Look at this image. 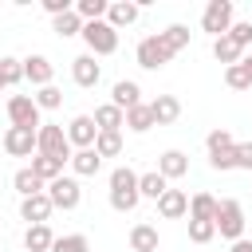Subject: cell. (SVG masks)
Returning <instances> with one entry per match:
<instances>
[{"label": "cell", "instance_id": "cell-7", "mask_svg": "<svg viewBox=\"0 0 252 252\" xmlns=\"http://www.w3.org/2000/svg\"><path fill=\"white\" fill-rule=\"evenodd\" d=\"M134 59H138V67H142V71H161L173 55H169V47L161 43V35H146V39H138Z\"/></svg>", "mask_w": 252, "mask_h": 252}, {"label": "cell", "instance_id": "cell-42", "mask_svg": "<svg viewBox=\"0 0 252 252\" xmlns=\"http://www.w3.org/2000/svg\"><path fill=\"white\" fill-rule=\"evenodd\" d=\"M236 169H252V142H236Z\"/></svg>", "mask_w": 252, "mask_h": 252}, {"label": "cell", "instance_id": "cell-22", "mask_svg": "<svg viewBox=\"0 0 252 252\" xmlns=\"http://www.w3.org/2000/svg\"><path fill=\"white\" fill-rule=\"evenodd\" d=\"M63 165H67V161H59V158H47V154H35L28 169H32V173H35V177H39L43 185H51L55 177H63Z\"/></svg>", "mask_w": 252, "mask_h": 252}, {"label": "cell", "instance_id": "cell-4", "mask_svg": "<svg viewBox=\"0 0 252 252\" xmlns=\"http://www.w3.org/2000/svg\"><path fill=\"white\" fill-rule=\"evenodd\" d=\"M35 154H47V158H59V161H71V142H67V130L55 126V122H43L35 130Z\"/></svg>", "mask_w": 252, "mask_h": 252}, {"label": "cell", "instance_id": "cell-29", "mask_svg": "<svg viewBox=\"0 0 252 252\" xmlns=\"http://www.w3.org/2000/svg\"><path fill=\"white\" fill-rule=\"evenodd\" d=\"M213 59H217V63H224V67H232V63H240V59H244V51H240L228 35H220V39H213Z\"/></svg>", "mask_w": 252, "mask_h": 252}, {"label": "cell", "instance_id": "cell-40", "mask_svg": "<svg viewBox=\"0 0 252 252\" xmlns=\"http://www.w3.org/2000/svg\"><path fill=\"white\" fill-rule=\"evenodd\" d=\"M205 146H209V154H213V150H228V146H236V138H232V134H228L224 126H217V130H209Z\"/></svg>", "mask_w": 252, "mask_h": 252}, {"label": "cell", "instance_id": "cell-36", "mask_svg": "<svg viewBox=\"0 0 252 252\" xmlns=\"http://www.w3.org/2000/svg\"><path fill=\"white\" fill-rule=\"evenodd\" d=\"M209 165H213L217 173L236 169V146H228V150H213V154H209Z\"/></svg>", "mask_w": 252, "mask_h": 252}, {"label": "cell", "instance_id": "cell-34", "mask_svg": "<svg viewBox=\"0 0 252 252\" xmlns=\"http://www.w3.org/2000/svg\"><path fill=\"white\" fill-rule=\"evenodd\" d=\"M32 98H35V106H39V110H55V106H63V91H59L55 83L39 87V91H35Z\"/></svg>", "mask_w": 252, "mask_h": 252}, {"label": "cell", "instance_id": "cell-16", "mask_svg": "<svg viewBox=\"0 0 252 252\" xmlns=\"http://www.w3.org/2000/svg\"><path fill=\"white\" fill-rule=\"evenodd\" d=\"M150 114H154V126H169L181 118V98L177 94H158L150 102Z\"/></svg>", "mask_w": 252, "mask_h": 252}, {"label": "cell", "instance_id": "cell-2", "mask_svg": "<svg viewBox=\"0 0 252 252\" xmlns=\"http://www.w3.org/2000/svg\"><path fill=\"white\" fill-rule=\"evenodd\" d=\"M213 224H217V232H220L228 244H236V240L244 236V228H248L244 205H240L236 197H224V201H217V217H213Z\"/></svg>", "mask_w": 252, "mask_h": 252}, {"label": "cell", "instance_id": "cell-5", "mask_svg": "<svg viewBox=\"0 0 252 252\" xmlns=\"http://www.w3.org/2000/svg\"><path fill=\"white\" fill-rule=\"evenodd\" d=\"M83 43H87V51L94 59L98 55H114L118 51V32L106 20H91V24H83Z\"/></svg>", "mask_w": 252, "mask_h": 252}, {"label": "cell", "instance_id": "cell-38", "mask_svg": "<svg viewBox=\"0 0 252 252\" xmlns=\"http://www.w3.org/2000/svg\"><path fill=\"white\" fill-rule=\"evenodd\" d=\"M0 75H4L8 87H16V83L24 79V63H20L16 55H4V59H0Z\"/></svg>", "mask_w": 252, "mask_h": 252}, {"label": "cell", "instance_id": "cell-23", "mask_svg": "<svg viewBox=\"0 0 252 252\" xmlns=\"http://www.w3.org/2000/svg\"><path fill=\"white\" fill-rule=\"evenodd\" d=\"M51 244H55L51 224H28V232H24V248L28 252H51Z\"/></svg>", "mask_w": 252, "mask_h": 252}, {"label": "cell", "instance_id": "cell-17", "mask_svg": "<svg viewBox=\"0 0 252 252\" xmlns=\"http://www.w3.org/2000/svg\"><path fill=\"white\" fill-rule=\"evenodd\" d=\"M94 126H98V134H122V126H126V114L114 106V102H102V106H94Z\"/></svg>", "mask_w": 252, "mask_h": 252}, {"label": "cell", "instance_id": "cell-9", "mask_svg": "<svg viewBox=\"0 0 252 252\" xmlns=\"http://www.w3.org/2000/svg\"><path fill=\"white\" fill-rule=\"evenodd\" d=\"M4 154H8V158H35V130H28V126H8V130H4Z\"/></svg>", "mask_w": 252, "mask_h": 252}, {"label": "cell", "instance_id": "cell-20", "mask_svg": "<svg viewBox=\"0 0 252 252\" xmlns=\"http://www.w3.org/2000/svg\"><path fill=\"white\" fill-rule=\"evenodd\" d=\"M130 252H158V228L150 220H138L130 228Z\"/></svg>", "mask_w": 252, "mask_h": 252}, {"label": "cell", "instance_id": "cell-1", "mask_svg": "<svg viewBox=\"0 0 252 252\" xmlns=\"http://www.w3.org/2000/svg\"><path fill=\"white\" fill-rule=\"evenodd\" d=\"M138 173L130 165H118L110 169V209L114 213H134L138 209Z\"/></svg>", "mask_w": 252, "mask_h": 252}, {"label": "cell", "instance_id": "cell-37", "mask_svg": "<svg viewBox=\"0 0 252 252\" xmlns=\"http://www.w3.org/2000/svg\"><path fill=\"white\" fill-rule=\"evenodd\" d=\"M217 236V224L213 220H189V240L193 244H209Z\"/></svg>", "mask_w": 252, "mask_h": 252}, {"label": "cell", "instance_id": "cell-31", "mask_svg": "<svg viewBox=\"0 0 252 252\" xmlns=\"http://www.w3.org/2000/svg\"><path fill=\"white\" fill-rule=\"evenodd\" d=\"M106 8H110V0H75V12H79L83 24H91V20H106Z\"/></svg>", "mask_w": 252, "mask_h": 252}, {"label": "cell", "instance_id": "cell-45", "mask_svg": "<svg viewBox=\"0 0 252 252\" xmlns=\"http://www.w3.org/2000/svg\"><path fill=\"white\" fill-rule=\"evenodd\" d=\"M0 91H8V83H4V75H0Z\"/></svg>", "mask_w": 252, "mask_h": 252}, {"label": "cell", "instance_id": "cell-21", "mask_svg": "<svg viewBox=\"0 0 252 252\" xmlns=\"http://www.w3.org/2000/svg\"><path fill=\"white\" fill-rule=\"evenodd\" d=\"M67 165L75 169V177H94V173L102 169V158H98V154H94V146H91V150H75Z\"/></svg>", "mask_w": 252, "mask_h": 252}, {"label": "cell", "instance_id": "cell-39", "mask_svg": "<svg viewBox=\"0 0 252 252\" xmlns=\"http://www.w3.org/2000/svg\"><path fill=\"white\" fill-rule=\"evenodd\" d=\"M228 39H232L240 51H248V47H252V24H248V20H236V24L228 28Z\"/></svg>", "mask_w": 252, "mask_h": 252}, {"label": "cell", "instance_id": "cell-44", "mask_svg": "<svg viewBox=\"0 0 252 252\" xmlns=\"http://www.w3.org/2000/svg\"><path fill=\"white\" fill-rule=\"evenodd\" d=\"M244 67H248V71H252V47H248V55H244Z\"/></svg>", "mask_w": 252, "mask_h": 252}, {"label": "cell", "instance_id": "cell-15", "mask_svg": "<svg viewBox=\"0 0 252 252\" xmlns=\"http://www.w3.org/2000/svg\"><path fill=\"white\" fill-rule=\"evenodd\" d=\"M142 16V4H134V0H114L110 8H106V24L114 28V32H122V28H130L134 20Z\"/></svg>", "mask_w": 252, "mask_h": 252}, {"label": "cell", "instance_id": "cell-30", "mask_svg": "<svg viewBox=\"0 0 252 252\" xmlns=\"http://www.w3.org/2000/svg\"><path fill=\"white\" fill-rule=\"evenodd\" d=\"M126 126H130L134 134H146V130H154V114H150V102H138V106H130V110H126Z\"/></svg>", "mask_w": 252, "mask_h": 252}, {"label": "cell", "instance_id": "cell-12", "mask_svg": "<svg viewBox=\"0 0 252 252\" xmlns=\"http://www.w3.org/2000/svg\"><path fill=\"white\" fill-rule=\"evenodd\" d=\"M154 205H158V217H161V220H181V217H189V193H185V189H165Z\"/></svg>", "mask_w": 252, "mask_h": 252}, {"label": "cell", "instance_id": "cell-11", "mask_svg": "<svg viewBox=\"0 0 252 252\" xmlns=\"http://www.w3.org/2000/svg\"><path fill=\"white\" fill-rule=\"evenodd\" d=\"M94 138H98V126H94L91 114H75V118L67 122V142H71V150H91Z\"/></svg>", "mask_w": 252, "mask_h": 252}, {"label": "cell", "instance_id": "cell-27", "mask_svg": "<svg viewBox=\"0 0 252 252\" xmlns=\"http://www.w3.org/2000/svg\"><path fill=\"white\" fill-rule=\"evenodd\" d=\"M51 28H55V35H59V39L83 35V20H79V12H75V8H71V12H63V16H55V20H51Z\"/></svg>", "mask_w": 252, "mask_h": 252}, {"label": "cell", "instance_id": "cell-19", "mask_svg": "<svg viewBox=\"0 0 252 252\" xmlns=\"http://www.w3.org/2000/svg\"><path fill=\"white\" fill-rule=\"evenodd\" d=\"M158 173H161L165 181H177V177L189 173V158H185L181 150H165V154L158 158Z\"/></svg>", "mask_w": 252, "mask_h": 252}, {"label": "cell", "instance_id": "cell-32", "mask_svg": "<svg viewBox=\"0 0 252 252\" xmlns=\"http://www.w3.org/2000/svg\"><path fill=\"white\" fill-rule=\"evenodd\" d=\"M224 83H228L232 91H252V71L244 67V59L232 63V67H224Z\"/></svg>", "mask_w": 252, "mask_h": 252}, {"label": "cell", "instance_id": "cell-14", "mask_svg": "<svg viewBox=\"0 0 252 252\" xmlns=\"http://www.w3.org/2000/svg\"><path fill=\"white\" fill-rule=\"evenodd\" d=\"M55 209H51V201H47V193H35V197H20V217L28 220V224H47V217H51Z\"/></svg>", "mask_w": 252, "mask_h": 252}, {"label": "cell", "instance_id": "cell-33", "mask_svg": "<svg viewBox=\"0 0 252 252\" xmlns=\"http://www.w3.org/2000/svg\"><path fill=\"white\" fill-rule=\"evenodd\" d=\"M51 252H91V240L83 232H67V236H55Z\"/></svg>", "mask_w": 252, "mask_h": 252}, {"label": "cell", "instance_id": "cell-13", "mask_svg": "<svg viewBox=\"0 0 252 252\" xmlns=\"http://www.w3.org/2000/svg\"><path fill=\"white\" fill-rule=\"evenodd\" d=\"M24 63V79L32 83V87H47L51 79H55V63L47 59V55H28V59H20Z\"/></svg>", "mask_w": 252, "mask_h": 252}, {"label": "cell", "instance_id": "cell-43", "mask_svg": "<svg viewBox=\"0 0 252 252\" xmlns=\"http://www.w3.org/2000/svg\"><path fill=\"white\" fill-rule=\"evenodd\" d=\"M232 252H252V240H248V236H240V240L232 244Z\"/></svg>", "mask_w": 252, "mask_h": 252}, {"label": "cell", "instance_id": "cell-6", "mask_svg": "<svg viewBox=\"0 0 252 252\" xmlns=\"http://www.w3.org/2000/svg\"><path fill=\"white\" fill-rule=\"evenodd\" d=\"M47 201H51V209H63V213H71V209H79V201H83V185H79V177H55L47 189Z\"/></svg>", "mask_w": 252, "mask_h": 252}, {"label": "cell", "instance_id": "cell-24", "mask_svg": "<svg viewBox=\"0 0 252 252\" xmlns=\"http://www.w3.org/2000/svg\"><path fill=\"white\" fill-rule=\"evenodd\" d=\"M165 189H169V181H165L158 169H150V173H138V197H146V201H158Z\"/></svg>", "mask_w": 252, "mask_h": 252}, {"label": "cell", "instance_id": "cell-25", "mask_svg": "<svg viewBox=\"0 0 252 252\" xmlns=\"http://www.w3.org/2000/svg\"><path fill=\"white\" fill-rule=\"evenodd\" d=\"M12 189H16L20 197H35V193H43L47 185H43V181H39V177L24 165V169H16V173H12Z\"/></svg>", "mask_w": 252, "mask_h": 252}, {"label": "cell", "instance_id": "cell-41", "mask_svg": "<svg viewBox=\"0 0 252 252\" xmlns=\"http://www.w3.org/2000/svg\"><path fill=\"white\" fill-rule=\"evenodd\" d=\"M39 4H43V12H47V16H51V20H55V16H63V12H71V8H75V0H39Z\"/></svg>", "mask_w": 252, "mask_h": 252}, {"label": "cell", "instance_id": "cell-10", "mask_svg": "<svg viewBox=\"0 0 252 252\" xmlns=\"http://www.w3.org/2000/svg\"><path fill=\"white\" fill-rule=\"evenodd\" d=\"M71 79H75V87H83V91H94V87H98L102 67L94 63V55H91V51H83V55H75V59H71Z\"/></svg>", "mask_w": 252, "mask_h": 252}, {"label": "cell", "instance_id": "cell-35", "mask_svg": "<svg viewBox=\"0 0 252 252\" xmlns=\"http://www.w3.org/2000/svg\"><path fill=\"white\" fill-rule=\"evenodd\" d=\"M94 154L106 161V158H118L122 154V134H98L94 138Z\"/></svg>", "mask_w": 252, "mask_h": 252}, {"label": "cell", "instance_id": "cell-18", "mask_svg": "<svg viewBox=\"0 0 252 252\" xmlns=\"http://www.w3.org/2000/svg\"><path fill=\"white\" fill-rule=\"evenodd\" d=\"M110 102H114V106L126 114L130 106H138V102H142V87H138L134 79H118V83L110 87Z\"/></svg>", "mask_w": 252, "mask_h": 252}, {"label": "cell", "instance_id": "cell-26", "mask_svg": "<svg viewBox=\"0 0 252 252\" xmlns=\"http://www.w3.org/2000/svg\"><path fill=\"white\" fill-rule=\"evenodd\" d=\"M217 217V197L213 193H193L189 197V220H213Z\"/></svg>", "mask_w": 252, "mask_h": 252}, {"label": "cell", "instance_id": "cell-28", "mask_svg": "<svg viewBox=\"0 0 252 252\" xmlns=\"http://www.w3.org/2000/svg\"><path fill=\"white\" fill-rule=\"evenodd\" d=\"M158 35H161V43L169 47V55H177L181 47H189V35H193V32H189L185 24H169V28H165V32H158Z\"/></svg>", "mask_w": 252, "mask_h": 252}, {"label": "cell", "instance_id": "cell-3", "mask_svg": "<svg viewBox=\"0 0 252 252\" xmlns=\"http://www.w3.org/2000/svg\"><path fill=\"white\" fill-rule=\"evenodd\" d=\"M232 24H236L232 0H209V4H205V12H201V32H209L213 39H220V35H228Z\"/></svg>", "mask_w": 252, "mask_h": 252}, {"label": "cell", "instance_id": "cell-8", "mask_svg": "<svg viewBox=\"0 0 252 252\" xmlns=\"http://www.w3.org/2000/svg\"><path fill=\"white\" fill-rule=\"evenodd\" d=\"M43 110L35 106V98L32 94H12L8 98V122L12 126H28V130H39L43 126V118H39Z\"/></svg>", "mask_w": 252, "mask_h": 252}]
</instances>
